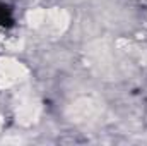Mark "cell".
Returning <instances> with one entry per match:
<instances>
[{"label": "cell", "instance_id": "2", "mask_svg": "<svg viewBox=\"0 0 147 146\" xmlns=\"http://www.w3.org/2000/svg\"><path fill=\"white\" fill-rule=\"evenodd\" d=\"M28 77H29V69L22 62L12 57L0 59V89H10L24 83Z\"/></svg>", "mask_w": 147, "mask_h": 146}, {"label": "cell", "instance_id": "4", "mask_svg": "<svg viewBox=\"0 0 147 146\" xmlns=\"http://www.w3.org/2000/svg\"><path fill=\"white\" fill-rule=\"evenodd\" d=\"M99 103H96L91 98H80L72 105V117L77 122H91L99 115Z\"/></svg>", "mask_w": 147, "mask_h": 146}, {"label": "cell", "instance_id": "3", "mask_svg": "<svg viewBox=\"0 0 147 146\" xmlns=\"http://www.w3.org/2000/svg\"><path fill=\"white\" fill-rule=\"evenodd\" d=\"M39 112H41V105L34 96H31V95L19 96V102L16 105L17 122H21L22 126H31L39 119Z\"/></svg>", "mask_w": 147, "mask_h": 146}, {"label": "cell", "instance_id": "1", "mask_svg": "<svg viewBox=\"0 0 147 146\" xmlns=\"http://www.w3.org/2000/svg\"><path fill=\"white\" fill-rule=\"evenodd\" d=\"M26 23L29 28L58 36L65 33V29L70 24V16L63 9H33L26 14Z\"/></svg>", "mask_w": 147, "mask_h": 146}]
</instances>
